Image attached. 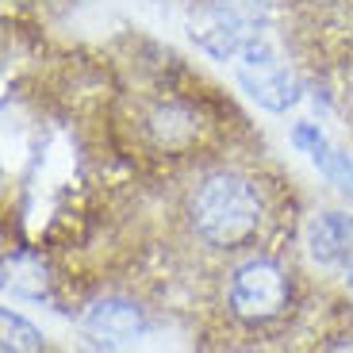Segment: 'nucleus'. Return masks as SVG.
I'll use <instances>...</instances> for the list:
<instances>
[{
    "instance_id": "nucleus-1",
    "label": "nucleus",
    "mask_w": 353,
    "mask_h": 353,
    "mask_svg": "<svg viewBox=\"0 0 353 353\" xmlns=\"http://www.w3.org/2000/svg\"><path fill=\"white\" fill-rule=\"evenodd\" d=\"M196 230L212 246H242L261 223V200L242 176L219 173L196 192Z\"/></svg>"
},
{
    "instance_id": "nucleus-8",
    "label": "nucleus",
    "mask_w": 353,
    "mask_h": 353,
    "mask_svg": "<svg viewBox=\"0 0 353 353\" xmlns=\"http://www.w3.org/2000/svg\"><path fill=\"white\" fill-rule=\"evenodd\" d=\"M327 353H353V338H342V342H334Z\"/></svg>"
},
{
    "instance_id": "nucleus-2",
    "label": "nucleus",
    "mask_w": 353,
    "mask_h": 353,
    "mask_svg": "<svg viewBox=\"0 0 353 353\" xmlns=\"http://www.w3.org/2000/svg\"><path fill=\"white\" fill-rule=\"evenodd\" d=\"M288 303V276L276 261H246L234 269V281H230V307L234 315L250 319V323H265L284 311Z\"/></svg>"
},
{
    "instance_id": "nucleus-3",
    "label": "nucleus",
    "mask_w": 353,
    "mask_h": 353,
    "mask_svg": "<svg viewBox=\"0 0 353 353\" xmlns=\"http://www.w3.org/2000/svg\"><path fill=\"white\" fill-rule=\"evenodd\" d=\"M239 58H242V62H239V81H242V88H246L257 104L273 108V112H284L288 104H296L300 88H296V81L276 65L273 50H269L265 43H257V39H254Z\"/></svg>"
},
{
    "instance_id": "nucleus-7",
    "label": "nucleus",
    "mask_w": 353,
    "mask_h": 353,
    "mask_svg": "<svg viewBox=\"0 0 353 353\" xmlns=\"http://www.w3.org/2000/svg\"><path fill=\"white\" fill-rule=\"evenodd\" d=\"M4 350L8 353H39L43 350V338H39V330L27 319L4 311Z\"/></svg>"
},
{
    "instance_id": "nucleus-6",
    "label": "nucleus",
    "mask_w": 353,
    "mask_h": 353,
    "mask_svg": "<svg viewBox=\"0 0 353 353\" xmlns=\"http://www.w3.org/2000/svg\"><path fill=\"white\" fill-rule=\"evenodd\" d=\"M4 281H8V288L19 292V296H43L46 292L43 265H35L31 257H8V261H4Z\"/></svg>"
},
{
    "instance_id": "nucleus-9",
    "label": "nucleus",
    "mask_w": 353,
    "mask_h": 353,
    "mask_svg": "<svg viewBox=\"0 0 353 353\" xmlns=\"http://www.w3.org/2000/svg\"><path fill=\"white\" fill-rule=\"evenodd\" d=\"M350 284H353V265H350Z\"/></svg>"
},
{
    "instance_id": "nucleus-5",
    "label": "nucleus",
    "mask_w": 353,
    "mask_h": 353,
    "mask_svg": "<svg viewBox=\"0 0 353 353\" xmlns=\"http://www.w3.org/2000/svg\"><path fill=\"white\" fill-rule=\"evenodd\" d=\"M142 327H146V323H142V311L127 300H100V303H92L88 315H85V330L97 338V342H108V345L131 342Z\"/></svg>"
},
{
    "instance_id": "nucleus-4",
    "label": "nucleus",
    "mask_w": 353,
    "mask_h": 353,
    "mask_svg": "<svg viewBox=\"0 0 353 353\" xmlns=\"http://www.w3.org/2000/svg\"><path fill=\"white\" fill-rule=\"evenodd\" d=\"M307 246L311 257L323 265H353V215L327 212L315 215L307 227Z\"/></svg>"
}]
</instances>
